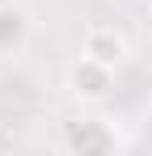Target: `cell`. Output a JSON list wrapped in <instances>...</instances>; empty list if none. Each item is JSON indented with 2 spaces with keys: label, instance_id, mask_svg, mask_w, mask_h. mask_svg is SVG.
<instances>
[{
  "label": "cell",
  "instance_id": "obj_2",
  "mask_svg": "<svg viewBox=\"0 0 152 156\" xmlns=\"http://www.w3.org/2000/svg\"><path fill=\"white\" fill-rule=\"evenodd\" d=\"M63 148L76 156H110L114 148H123L118 127L101 114H80L76 122H63Z\"/></svg>",
  "mask_w": 152,
  "mask_h": 156
},
{
  "label": "cell",
  "instance_id": "obj_1",
  "mask_svg": "<svg viewBox=\"0 0 152 156\" xmlns=\"http://www.w3.org/2000/svg\"><path fill=\"white\" fill-rule=\"evenodd\" d=\"M114 72L118 68H110V63H101V59L80 51V59L68 63L63 84H68L76 105H101V101H110V93H114Z\"/></svg>",
  "mask_w": 152,
  "mask_h": 156
},
{
  "label": "cell",
  "instance_id": "obj_4",
  "mask_svg": "<svg viewBox=\"0 0 152 156\" xmlns=\"http://www.w3.org/2000/svg\"><path fill=\"white\" fill-rule=\"evenodd\" d=\"M30 38V13L21 4H0V55H17Z\"/></svg>",
  "mask_w": 152,
  "mask_h": 156
},
{
  "label": "cell",
  "instance_id": "obj_3",
  "mask_svg": "<svg viewBox=\"0 0 152 156\" xmlns=\"http://www.w3.org/2000/svg\"><path fill=\"white\" fill-rule=\"evenodd\" d=\"M80 51L93 55V59H101V63H110V68H123L127 55H131V47H127L123 30H114V26H89Z\"/></svg>",
  "mask_w": 152,
  "mask_h": 156
}]
</instances>
